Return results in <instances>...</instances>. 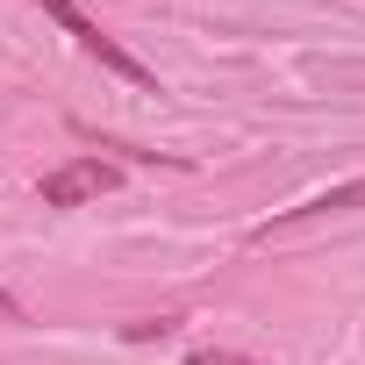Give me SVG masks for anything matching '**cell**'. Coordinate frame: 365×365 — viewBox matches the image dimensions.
<instances>
[{"instance_id":"3957f363","label":"cell","mask_w":365,"mask_h":365,"mask_svg":"<svg viewBox=\"0 0 365 365\" xmlns=\"http://www.w3.org/2000/svg\"><path fill=\"white\" fill-rule=\"evenodd\" d=\"M358 208H365V179H344V187H329V194H315V201L287 208L279 222H315V215H358Z\"/></svg>"},{"instance_id":"5b68a950","label":"cell","mask_w":365,"mask_h":365,"mask_svg":"<svg viewBox=\"0 0 365 365\" xmlns=\"http://www.w3.org/2000/svg\"><path fill=\"white\" fill-rule=\"evenodd\" d=\"M187 365H258V358H244V351H215V344H208V351H194Z\"/></svg>"},{"instance_id":"277c9868","label":"cell","mask_w":365,"mask_h":365,"mask_svg":"<svg viewBox=\"0 0 365 365\" xmlns=\"http://www.w3.org/2000/svg\"><path fill=\"white\" fill-rule=\"evenodd\" d=\"M172 329H179V315H150V322H129L122 336L129 344H150V336H172Z\"/></svg>"},{"instance_id":"6da1fadb","label":"cell","mask_w":365,"mask_h":365,"mask_svg":"<svg viewBox=\"0 0 365 365\" xmlns=\"http://www.w3.org/2000/svg\"><path fill=\"white\" fill-rule=\"evenodd\" d=\"M36 8H43V15H58V22H65V36H72L86 58H101V65H108V72H122L129 86H150V72H143V65H136V58H129V51H122V43H115L86 8H79V0H36Z\"/></svg>"},{"instance_id":"7a4b0ae2","label":"cell","mask_w":365,"mask_h":365,"mask_svg":"<svg viewBox=\"0 0 365 365\" xmlns=\"http://www.w3.org/2000/svg\"><path fill=\"white\" fill-rule=\"evenodd\" d=\"M122 187V165L115 158H72L58 172H43V208H79V201H101Z\"/></svg>"}]
</instances>
